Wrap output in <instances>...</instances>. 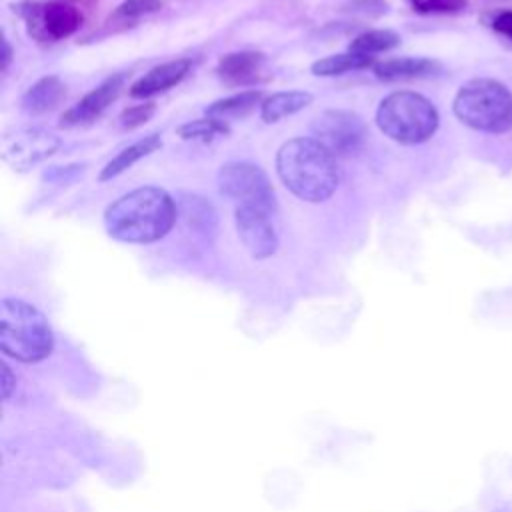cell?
I'll use <instances>...</instances> for the list:
<instances>
[{"label": "cell", "instance_id": "cell-1", "mask_svg": "<svg viewBox=\"0 0 512 512\" xmlns=\"http://www.w3.org/2000/svg\"><path fill=\"white\" fill-rule=\"evenodd\" d=\"M176 216V202L164 188L140 186L106 208L104 226L118 242L152 244L172 230Z\"/></svg>", "mask_w": 512, "mask_h": 512}, {"label": "cell", "instance_id": "cell-2", "mask_svg": "<svg viewBox=\"0 0 512 512\" xmlns=\"http://www.w3.org/2000/svg\"><path fill=\"white\" fill-rule=\"evenodd\" d=\"M276 172L296 198L312 204L328 200L340 184L336 156L312 136L284 142L276 154Z\"/></svg>", "mask_w": 512, "mask_h": 512}, {"label": "cell", "instance_id": "cell-3", "mask_svg": "<svg viewBox=\"0 0 512 512\" xmlns=\"http://www.w3.org/2000/svg\"><path fill=\"white\" fill-rule=\"evenodd\" d=\"M0 348L18 362H40L54 350L52 326L34 304L22 298H2Z\"/></svg>", "mask_w": 512, "mask_h": 512}, {"label": "cell", "instance_id": "cell-4", "mask_svg": "<svg viewBox=\"0 0 512 512\" xmlns=\"http://www.w3.org/2000/svg\"><path fill=\"white\" fill-rule=\"evenodd\" d=\"M452 110L472 130L486 134H506L512 130V92L494 78L464 82L454 96Z\"/></svg>", "mask_w": 512, "mask_h": 512}, {"label": "cell", "instance_id": "cell-5", "mask_svg": "<svg viewBox=\"0 0 512 512\" xmlns=\"http://www.w3.org/2000/svg\"><path fill=\"white\" fill-rule=\"evenodd\" d=\"M376 124L390 140L412 146L434 136L440 116L426 96L412 90H396L378 104Z\"/></svg>", "mask_w": 512, "mask_h": 512}, {"label": "cell", "instance_id": "cell-6", "mask_svg": "<svg viewBox=\"0 0 512 512\" xmlns=\"http://www.w3.org/2000/svg\"><path fill=\"white\" fill-rule=\"evenodd\" d=\"M14 12L24 20L28 36L40 44L68 38L82 24L80 10L64 2L24 0L14 4Z\"/></svg>", "mask_w": 512, "mask_h": 512}, {"label": "cell", "instance_id": "cell-7", "mask_svg": "<svg viewBox=\"0 0 512 512\" xmlns=\"http://www.w3.org/2000/svg\"><path fill=\"white\" fill-rule=\"evenodd\" d=\"M218 190L222 196L234 200L238 206H258L268 212L274 210V188L266 172L252 162H226L218 170Z\"/></svg>", "mask_w": 512, "mask_h": 512}, {"label": "cell", "instance_id": "cell-8", "mask_svg": "<svg viewBox=\"0 0 512 512\" xmlns=\"http://www.w3.org/2000/svg\"><path fill=\"white\" fill-rule=\"evenodd\" d=\"M310 132L336 158L358 154L368 136L364 120L350 110H324L314 118Z\"/></svg>", "mask_w": 512, "mask_h": 512}, {"label": "cell", "instance_id": "cell-9", "mask_svg": "<svg viewBox=\"0 0 512 512\" xmlns=\"http://www.w3.org/2000/svg\"><path fill=\"white\" fill-rule=\"evenodd\" d=\"M60 148V138L44 128H18L2 136V160L18 172H26Z\"/></svg>", "mask_w": 512, "mask_h": 512}, {"label": "cell", "instance_id": "cell-10", "mask_svg": "<svg viewBox=\"0 0 512 512\" xmlns=\"http://www.w3.org/2000/svg\"><path fill=\"white\" fill-rule=\"evenodd\" d=\"M234 222L238 230V238L248 250V254L256 260H264L276 254L278 250V234L270 220V212L258 206H236Z\"/></svg>", "mask_w": 512, "mask_h": 512}, {"label": "cell", "instance_id": "cell-11", "mask_svg": "<svg viewBox=\"0 0 512 512\" xmlns=\"http://www.w3.org/2000/svg\"><path fill=\"white\" fill-rule=\"evenodd\" d=\"M124 84H126L124 72L106 78L60 116V126L74 128V126H82L96 120L118 98Z\"/></svg>", "mask_w": 512, "mask_h": 512}, {"label": "cell", "instance_id": "cell-12", "mask_svg": "<svg viewBox=\"0 0 512 512\" xmlns=\"http://www.w3.org/2000/svg\"><path fill=\"white\" fill-rule=\"evenodd\" d=\"M266 56L256 50H240L224 54L218 60L216 74L230 86H250L264 78Z\"/></svg>", "mask_w": 512, "mask_h": 512}, {"label": "cell", "instance_id": "cell-13", "mask_svg": "<svg viewBox=\"0 0 512 512\" xmlns=\"http://www.w3.org/2000/svg\"><path fill=\"white\" fill-rule=\"evenodd\" d=\"M192 62L188 58H176L164 64H158L154 68H150L142 78H138L132 86H130V96L132 98H150L154 94L166 92L170 88H174L176 84H180L186 74L190 72Z\"/></svg>", "mask_w": 512, "mask_h": 512}, {"label": "cell", "instance_id": "cell-14", "mask_svg": "<svg viewBox=\"0 0 512 512\" xmlns=\"http://www.w3.org/2000/svg\"><path fill=\"white\" fill-rule=\"evenodd\" d=\"M372 72L378 80L396 82V80H412V78H430L442 72V64L432 58H390L380 60L372 66Z\"/></svg>", "mask_w": 512, "mask_h": 512}, {"label": "cell", "instance_id": "cell-15", "mask_svg": "<svg viewBox=\"0 0 512 512\" xmlns=\"http://www.w3.org/2000/svg\"><path fill=\"white\" fill-rule=\"evenodd\" d=\"M66 96L64 82L50 74L40 80H36L22 96V108L30 114H44L60 104V100Z\"/></svg>", "mask_w": 512, "mask_h": 512}, {"label": "cell", "instance_id": "cell-16", "mask_svg": "<svg viewBox=\"0 0 512 512\" xmlns=\"http://www.w3.org/2000/svg\"><path fill=\"white\" fill-rule=\"evenodd\" d=\"M160 146H162V138H160V134H156V132H152V134H148V136L136 140L134 144H130V146H126L124 150H120V152L100 170L98 180H100V182H106V180H112V178L120 176L122 172H126L128 168H132L138 160H142L144 156L156 152Z\"/></svg>", "mask_w": 512, "mask_h": 512}, {"label": "cell", "instance_id": "cell-17", "mask_svg": "<svg viewBox=\"0 0 512 512\" xmlns=\"http://www.w3.org/2000/svg\"><path fill=\"white\" fill-rule=\"evenodd\" d=\"M312 104V94L306 90H282L274 92L260 104V118L266 124L278 122L290 114H296Z\"/></svg>", "mask_w": 512, "mask_h": 512}, {"label": "cell", "instance_id": "cell-18", "mask_svg": "<svg viewBox=\"0 0 512 512\" xmlns=\"http://www.w3.org/2000/svg\"><path fill=\"white\" fill-rule=\"evenodd\" d=\"M262 100H264V94L260 90H242L238 94H232L208 104L206 116L226 122L228 118L246 116L252 108H256V104H262Z\"/></svg>", "mask_w": 512, "mask_h": 512}, {"label": "cell", "instance_id": "cell-19", "mask_svg": "<svg viewBox=\"0 0 512 512\" xmlns=\"http://www.w3.org/2000/svg\"><path fill=\"white\" fill-rule=\"evenodd\" d=\"M374 58L372 56H364V54H356L352 50L348 52H340V54H330L326 58L316 60L310 70L314 76H340L352 70H362L368 66H374Z\"/></svg>", "mask_w": 512, "mask_h": 512}, {"label": "cell", "instance_id": "cell-20", "mask_svg": "<svg viewBox=\"0 0 512 512\" xmlns=\"http://www.w3.org/2000/svg\"><path fill=\"white\" fill-rule=\"evenodd\" d=\"M400 44V34L388 28H376V30H366L362 34H358L348 50L356 52V54H364V56H372L380 54V52H388L392 48H396Z\"/></svg>", "mask_w": 512, "mask_h": 512}, {"label": "cell", "instance_id": "cell-21", "mask_svg": "<svg viewBox=\"0 0 512 512\" xmlns=\"http://www.w3.org/2000/svg\"><path fill=\"white\" fill-rule=\"evenodd\" d=\"M162 10V0H124L108 18V26L112 30H124L134 26L140 18H146L154 12Z\"/></svg>", "mask_w": 512, "mask_h": 512}, {"label": "cell", "instance_id": "cell-22", "mask_svg": "<svg viewBox=\"0 0 512 512\" xmlns=\"http://www.w3.org/2000/svg\"><path fill=\"white\" fill-rule=\"evenodd\" d=\"M230 132L228 122L206 116V118H198V120H190L184 122L182 126H178V136L182 140H200V142H208L216 136H224Z\"/></svg>", "mask_w": 512, "mask_h": 512}, {"label": "cell", "instance_id": "cell-23", "mask_svg": "<svg viewBox=\"0 0 512 512\" xmlns=\"http://www.w3.org/2000/svg\"><path fill=\"white\" fill-rule=\"evenodd\" d=\"M184 208H186L188 224L202 228V230H212V226L216 222V214H214L212 206L208 202H204V198L188 196V200L184 202Z\"/></svg>", "mask_w": 512, "mask_h": 512}, {"label": "cell", "instance_id": "cell-24", "mask_svg": "<svg viewBox=\"0 0 512 512\" xmlns=\"http://www.w3.org/2000/svg\"><path fill=\"white\" fill-rule=\"evenodd\" d=\"M408 4L420 14H456L468 6V0H408Z\"/></svg>", "mask_w": 512, "mask_h": 512}, {"label": "cell", "instance_id": "cell-25", "mask_svg": "<svg viewBox=\"0 0 512 512\" xmlns=\"http://www.w3.org/2000/svg\"><path fill=\"white\" fill-rule=\"evenodd\" d=\"M156 110V104L154 102H144V104H136V106H130L126 108L122 114H120V126L122 128H138L142 126L144 122L150 120V116L154 114Z\"/></svg>", "mask_w": 512, "mask_h": 512}, {"label": "cell", "instance_id": "cell-26", "mask_svg": "<svg viewBox=\"0 0 512 512\" xmlns=\"http://www.w3.org/2000/svg\"><path fill=\"white\" fill-rule=\"evenodd\" d=\"M352 12H362V14H384L388 10L386 0H350Z\"/></svg>", "mask_w": 512, "mask_h": 512}, {"label": "cell", "instance_id": "cell-27", "mask_svg": "<svg viewBox=\"0 0 512 512\" xmlns=\"http://www.w3.org/2000/svg\"><path fill=\"white\" fill-rule=\"evenodd\" d=\"M490 26L500 36L512 38V10H502V12L494 14L492 20H490Z\"/></svg>", "mask_w": 512, "mask_h": 512}, {"label": "cell", "instance_id": "cell-28", "mask_svg": "<svg viewBox=\"0 0 512 512\" xmlns=\"http://www.w3.org/2000/svg\"><path fill=\"white\" fill-rule=\"evenodd\" d=\"M12 46H10V42L6 40V36L2 38V54H0V70L2 72H6L8 70V66H10V62H12Z\"/></svg>", "mask_w": 512, "mask_h": 512}, {"label": "cell", "instance_id": "cell-29", "mask_svg": "<svg viewBox=\"0 0 512 512\" xmlns=\"http://www.w3.org/2000/svg\"><path fill=\"white\" fill-rule=\"evenodd\" d=\"M12 374L8 370V366L2 362V394L4 398H10V392H12Z\"/></svg>", "mask_w": 512, "mask_h": 512}]
</instances>
